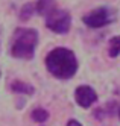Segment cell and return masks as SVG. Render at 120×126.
Listing matches in <instances>:
<instances>
[{"label":"cell","instance_id":"obj_1","mask_svg":"<svg viewBox=\"0 0 120 126\" xmlns=\"http://www.w3.org/2000/svg\"><path fill=\"white\" fill-rule=\"evenodd\" d=\"M44 62H46V68H47L49 73L56 79H62V80L73 78L79 67L75 52L67 47H56L50 50L47 53V56H46Z\"/></svg>","mask_w":120,"mask_h":126},{"label":"cell","instance_id":"obj_2","mask_svg":"<svg viewBox=\"0 0 120 126\" xmlns=\"http://www.w3.org/2000/svg\"><path fill=\"white\" fill-rule=\"evenodd\" d=\"M36 46L38 32L31 28H18L11 38V56L17 59H32Z\"/></svg>","mask_w":120,"mask_h":126},{"label":"cell","instance_id":"obj_3","mask_svg":"<svg viewBox=\"0 0 120 126\" xmlns=\"http://www.w3.org/2000/svg\"><path fill=\"white\" fill-rule=\"evenodd\" d=\"M44 18H46V28L49 31H52L53 33L66 35L70 31L71 17L67 11L56 8V9H53L52 12H49Z\"/></svg>","mask_w":120,"mask_h":126},{"label":"cell","instance_id":"obj_4","mask_svg":"<svg viewBox=\"0 0 120 126\" xmlns=\"http://www.w3.org/2000/svg\"><path fill=\"white\" fill-rule=\"evenodd\" d=\"M114 20H116V12L111 8H105V6L90 11L88 14L82 17L84 24L91 29H99V28H103V26H108Z\"/></svg>","mask_w":120,"mask_h":126},{"label":"cell","instance_id":"obj_5","mask_svg":"<svg viewBox=\"0 0 120 126\" xmlns=\"http://www.w3.org/2000/svg\"><path fill=\"white\" fill-rule=\"evenodd\" d=\"M75 100L81 108H90L97 100V93L90 85H79L75 90Z\"/></svg>","mask_w":120,"mask_h":126},{"label":"cell","instance_id":"obj_6","mask_svg":"<svg viewBox=\"0 0 120 126\" xmlns=\"http://www.w3.org/2000/svg\"><path fill=\"white\" fill-rule=\"evenodd\" d=\"M56 8H58L56 0H38V2H35V12L43 17H46Z\"/></svg>","mask_w":120,"mask_h":126},{"label":"cell","instance_id":"obj_7","mask_svg":"<svg viewBox=\"0 0 120 126\" xmlns=\"http://www.w3.org/2000/svg\"><path fill=\"white\" fill-rule=\"evenodd\" d=\"M11 91L12 93H20V94H27V96H32L35 88L27 84V82H23V80H15V82L11 84Z\"/></svg>","mask_w":120,"mask_h":126},{"label":"cell","instance_id":"obj_8","mask_svg":"<svg viewBox=\"0 0 120 126\" xmlns=\"http://www.w3.org/2000/svg\"><path fill=\"white\" fill-rule=\"evenodd\" d=\"M108 53L111 58H116L120 55V35L113 37L109 40V46H108Z\"/></svg>","mask_w":120,"mask_h":126},{"label":"cell","instance_id":"obj_9","mask_svg":"<svg viewBox=\"0 0 120 126\" xmlns=\"http://www.w3.org/2000/svg\"><path fill=\"white\" fill-rule=\"evenodd\" d=\"M34 14H35V3H26L20 11V20L26 21V20H29Z\"/></svg>","mask_w":120,"mask_h":126},{"label":"cell","instance_id":"obj_10","mask_svg":"<svg viewBox=\"0 0 120 126\" xmlns=\"http://www.w3.org/2000/svg\"><path fill=\"white\" fill-rule=\"evenodd\" d=\"M31 115H32V120L36 122V123H44L49 119V112L46 110H43V108H36V110H34Z\"/></svg>","mask_w":120,"mask_h":126},{"label":"cell","instance_id":"obj_11","mask_svg":"<svg viewBox=\"0 0 120 126\" xmlns=\"http://www.w3.org/2000/svg\"><path fill=\"white\" fill-rule=\"evenodd\" d=\"M67 126H82L78 120H75V119H71V120H69L67 122Z\"/></svg>","mask_w":120,"mask_h":126},{"label":"cell","instance_id":"obj_12","mask_svg":"<svg viewBox=\"0 0 120 126\" xmlns=\"http://www.w3.org/2000/svg\"><path fill=\"white\" fill-rule=\"evenodd\" d=\"M119 119H120V108H119Z\"/></svg>","mask_w":120,"mask_h":126}]
</instances>
